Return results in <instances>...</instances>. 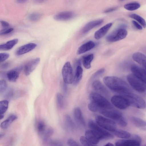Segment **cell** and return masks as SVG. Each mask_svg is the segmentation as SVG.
Segmentation results:
<instances>
[{
  "mask_svg": "<svg viewBox=\"0 0 146 146\" xmlns=\"http://www.w3.org/2000/svg\"><path fill=\"white\" fill-rule=\"evenodd\" d=\"M105 85L111 90L124 95L131 92L127 84L123 80L114 76H107L103 78Z\"/></svg>",
  "mask_w": 146,
  "mask_h": 146,
  "instance_id": "6da1fadb",
  "label": "cell"
},
{
  "mask_svg": "<svg viewBox=\"0 0 146 146\" xmlns=\"http://www.w3.org/2000/svg\"><path fill=\"white\" fill-rule=\"evenodd\" d=\"M89 98L90 102L94 104L98 108V111L100 109L113 108L110 102L104 97L98 93H90Z\"/></svg>",
  "mask_w": 146,
  "mask_h": 146,
  "instance_id": "7a4b0ae2",
  "label": "cell"
},
{
  "mask_svg": "<svg viewBox=\"0 0 146 146\" xmlns=\"http://www.w3.org/2000/svg\"><path fill=\"white\" fill-rule=\"evenodd\" d=\"M89 127L99 138L100 139H113L114 136L111 133L105 130L92 120L89 121Z\"/></svg>",
  "mask_w": 146,
  "mask_h": 146,
  "instance_id": "3957f363",
  "label": "cell"
},
{
  "mask_svg": "<svg viewBox=\"0 0 146 146\" xmlns=\"http://www.w3.org/2000/svg\"><path fill=\"white\" fill-rule=\"evenodd\" d=\"M127 79L131 86L135 90L140 92L146 91V83L133 73L127 75Z\"/></svg>",
  "mask_w": 146,
  "mask_h": 146,
  "instance_id": "277c9868",
  "label": "cell"
},
{
  "mask_svg": "<svg viewBox=\"0 0 146 146\" xmlns=\"http://www.w3.org/2000/svg\"><path fill=\"white\" fill-rule=\"evenodd\" d=\"M95 121L97 124L105 129L113 132L116 129L115 123L111 119L97 115L95 117Z\"/></svg>",
  "mask_w": 146,
  "mask_h": 146,
  "instance_id": "5b68a950",
  "label": "cell"
},
{
  "mask_svg": "<svg viewBox=\"0 0 146 146\" xmlns=\"http://www.w3.org/2000/svg\"><path fill=\"white\" fill-rule=\"evenodd\" d=\"M123 96L128 100L130 105L141 109H144L146 108V102L138 95L131 92Z\"/></svg>",
  "mask_w": 146,
  "mask_h": 146,
  "instance_id": "8992f818",
  "label": "cell"
},
{
  "mask_svg": "<svg viewBox=\"0 0 146 146\" xmlns=\"http://www.w3.org/2000/svg\"><path fill=\"white\" fill-rule=\"evenodd\" d=\"M127 35L126 30L123 27H120L107 36L106 40L110 42H115L124 39Z\"/></svg>",
  "mask_w": 146,
  "mask_h": 146,
  "instance_id": "52a82bcc",
  "label": "cell"
},
{
  "mask_svg": "<svg viewBox=\"0 0 146 146\" xmlns=\"http://www.w3.org/2000/svg\"><path fill=\"white\" fill-rule=\"evenodd\" d=\"M62 74L64 82L66 84L72 83L74 76L72 67L69 62H66L64 65Z\"/></svg>",
  "mask_w": 146,
  "mask_h": 146,
  "instance_id": "ba28073f",
  "label": "cell"
},
{
  "mask_svg": "<svg viewBox=\"0 0 146 146\" xmlns=\"http://www.w3.org/2000/svg\"><path fill=\"white\" fill-rule=\"evenodd\" d=\"M112 104L115 107L120 110H124L130 105L127 98L124 96L114 95L111 99Z\"/></svg>",
  "mask_w": 146,
  "mask_h": 146,
  "instance_id": "9c48e42d",
  "label": "cell"
},
{
  "mask_svg": "<svg viewBox=\"0 0 146 146\" xmlns=\"http://www.w3.org/2000/svg\"><path fill=\"white\" fill-rule=\"evenodd\" d=\"M112 109H102L100 110L99 111L104 116L117 122L123 116L120 111Z\"/></svg>",
  "mask_w": 146,
  "mask_h": 146,
  "instance_id": "30bf717a",
  "label": "cell"
},
{
  "mask_svg": "<svg viewBox=\"0 0 146 146\" xmlns=\"http://www.w3.org/2000/svg\"><path fill=\"white\" fill-rule=\"evenodd\" d=\"M40 61L39 58L33 59L28 62L24 67V71L26 76L29 75L36 68Z\"/></svg>",
  "mask_w": 146,
  "mask_h": 146,
  "instance_id": "8fae6325",
  "label": "cell"
},
{
  "mask_svg": "<svg viewBox=\"0 0 146 146\" xmlns=\"http://www.w3.org/2000/svg\"><path fill=\"white\" fill-rule=\"evenodd\" d=\"M132 73L146 83V70L144 68L134 65L131 67Z\"/></svg>",
  "mask_w": 146,
  "mask_h": 146,
  "instance_id": "7c38bea8",
  "label": "cell"
},
{
  "mask_svg": "<svg viewBox=\"0 0 146 146\" xmlns=\"http://www.w3.org/2000/svg\"><path fill=\"white\" fill-rule=\"evenodd\" d=\"M75 16L74 12L70 11H65L60 12L54 17V20L57 21H66L73 18Z\"/></svg>",
  "mask_w": 146,
  "mask_h": 146,
  "instance_id": "4fadbf2b",
  "label": "cell"
},
{
  "mask_svg": "<svg viewBox=\"0 0 146 146\" xmlns=\"http://www.w3.org/2000/svg\"><path fill=\"white\" fill-rule=\"evenodd\" d=\"M37 46V44L35 43H29L19 47L16 52V54L17 56H20L26 54L35 49Z\"/></svg>",
  "mask_w": 146,
  "mask_h": 146,
  "instance_id": "5bb4252c",
  "label": "cell"
},
{
  "mask_svg": "<svg viewBox=\"0 0 146 146\" xmlns=\"http://www.w3.org/2000/svg\"><path fill=\"white\" fill-rule=\"evenodd\" d=\"M93 89L106 96L109 95V92L106 88L100 81L96 80L94 81L92 85Z\"/></svg>",
  "mask_w": 146,
  "mask_h": 146,
  "instance_id": "9a60e30c",
  "label": "cell"
},
{
  "mask_svg": "<svg viewBox=\"0 0 146 146\" xmlns=\"http://www.w3.org/2000/svg\"><path fill=\"white\" fill-rule=\"evenodd\" d=\"M22 68V66H20L11 70L9 71L7 74V77L8 80L13 82L16 81Z\"/></svg>",
  "mask_w": 146,
  "mask_h": 146,
  "instance_id": "2e32d148",
  "label": "cell"
},
{
  "mask_svg": "<svg viewBox=\"0 0 146 146\" xmlns=\"http://www.w3.org/2000/svg\"><path fill=\"white\" fill-rule=\"evenodd\" d=\"M141 143L135 140L130 139H120L117 141L115 145L117 146H139Z\"/></svg>",
  "mask_w": 146,
  "mask_h": 146,
  "instance_id": "e0dca14e",
  "label": "cell"
},
{
  "mask_svg": "<svg viewBox=\"0 0 146 146\" xmlns=\"http://www.w3.org/2000/svg\"><path fill=\"white\" fill-rule=\"evenodd\" d=\"M112 25V23H109L101 28L95 33L94 38L98 40L103 37L108 32Z\"/></svg>",
  "mask_w": 146,
  "mask_h": 146,
  "instance_id": "ac0fdd59",
  "label": "cell"
},
{
  "mask_svg": "<svg viewBox=\"0 0 146 146\" xmlns=\"http://www.w3.org/2000/svg\"><path fill=\"white\" fill-rule=\"evenodd\" d=\"M103 22V20L100 19L89 22L83 27L82 29V33L86 34L87 33L92 29L101 25Z\"/></svg>",
  "mask_w": 146,
  "mask_h": 146,
  "instance_id": "d6986e66",
  "label": "cell"
},
{
  "mask_svg": "<svg viewBox=\"0 0 146 146\" xmlns=\"http://www.w3.org/2000/svg\"><path fill=\"white\" fill-rule=\"evenodd\" d=\"M73 115L75 121L79 124L85 125V122L80 109L78 107L75 108L73 111Z\"/></svg>",
  "mask_w": 146,
  "mask_h": 146,
  "instance_id": "ffe728a7",
  "label": "cell"
},
{
  "mask_svg": "<svg viewBox=\"0 0 146 146\" xmlns=\"http://www.w3.org/2000/svg\"><path fill=\"white\" fill-rule=\"evenodd\" d=\"M95 45V44L93 41H88L82 45L78 48L77 54L79 55L84 53L93 49Z\"/></svg>",
  "mask_w": 146,
  "mask_h": 146,
  "instance_id": "44dd1931",
  "label": "cell"
},
{
  "mask_svg": "<svg viewBox=\"0 0 146 146\" xmlns=\"http://www.w3.org/2000/svg\"><path fill=\"white\" fill-rule=\"evenodd\" d=\"M85 136L94 145L98 144L100 140L98 136L91 129L86 130L85 132Z\"/></svg>",
  "mask_w": 146,
  "mask_h": 146,
  "instance_id": "7402d4cb",
  "label": "cell"
},
{
  "mask_svg": "<svg viewBox=\"0 0 146 146\" xmlns=\"http://www.w3.org/2000/svg\"><path fill=\"white\" fill-rule=\"evenodd\" d=\"M83 74V69L80 65L76 67L72 84L74 85L78 84L81 80Z\"/></svg>",
  "mask_w": 146,
  "mask_h": 146,
  "instance_id": "603a6c76",
  "label": "cell"
},
{
  "mask_svg": "<svg viewBox=\"0 0 146 146\" xmlns=\"http://www.w3.org/2000/svg\"><path fill=\"white\" fill-rule=\"evenodd\" d=\"M18 40L15 38L9 40L5 44L0 45V50H8L11 48L18 42Z\"/></svg>",
  "mask_w": 146,
  "mask_h": 146,
  "instance_id": "cb8c5ba5",
  "label": "cell"
},
{
  "mask_svg": "<svg viewBox=\"0 0 146 146\" xmlns=\"http://www.w3.org/2000/svg\"><path fill=\"white\" fill-rule=\"evenodd\" d=\"M132 58L134 61L142 65L146 62V56L140 52L134 53L132 56Z\"/></svg>",
  "mask_w": 146,
  "mask_h": 146,
  "instance_id": "d4e9b609",
  "label": "cell"
},
{
  "mask_svg": "<svg viewBox=\"0 0 146 146\" xmlns=\"http://www.w3.org/2000/svg\"><path fill=\"white\" fill-rule=\"evenodd\" d=\"M113 133L116 137L123 139H129L131 135L129 132L121 129H116Z\"/></svg>",
  "mask_w": 146,
  "mask_h": 146,
  "instance_id": "484cf974",
  "label": "cell"
},
{
  "mask_svg": "<svg viewBox=\"0 0 146 146\" xmlns=\"http://www.w3.org/2000/svg\"><path fill=\"white\" fill-rule=\"evenodd\" d=\"M54 133V130L50 127H47L41 135L43 140L44 142H47L50 138L52 135Z\"/></svg>",
  "mask_w": 146,
  "mask_h": 146,
  "instance_id": "4316f807",
  "label": "cell"
},
{
  "mask_svg": "<svg viewBox=\"0 0 146 146\" xmlns=\"http://www.w3.org/2000/svg\"><path fill=\"white\" fill-rule=\"evenodd\" d=\"M17 119V117L15 115H12L10 116L1 123V127L3 129H7L12 123Z\"/></svg>",
  "mask_w": 146,
  "mask_h": 146,
  "instance_id": "83f0119b",
  "label": "cell"
},
{
  "mask_svg": "<svg viewBox=\"0 0 146 146\" xmlns=\"http://www.w3.org/2000/svg\"><path fill=\"white\" fill-rule=\"evenodd\" d=\"M130 120L132 123L138 127H144L146 126V121L141 118L135 117H130Z\"/></svg>",
  "mask_w": 146,
  "mask_h": 146,
  "instance_id": "f1b7e54d",
  "label": "cell"
},
{
  "mask_svg": "<svg viewBox=\"0 0 146 146\" xmlns=\"http://www.w3.org/2000/svg\"><path fill=\"white\" fill-rule=\"evenodd\" d=\"M93 54H88L84 57L82 59V64L84 67L87 69H89L91 67V63L94 58Z\"/></svg>",
  "mask_w": 146,
  "mask_h": 146,
  "instance_id": "f546056e",
  "label": "cell"
},
{
  "mask_svg": "<svg viewBox=\"0 0 146 146\" xmlns=\"http://www.w3.org/2000/svg\"><path fill=\"white\" fill-rule=\"evenodd\" d=\"M64 121L66 126L71 129H74L76 125L71 118L68 115H65L64 116Z\"/></svg>",
  "mask_w": 146,
  "mask_h": 146,
  "instance_id": "4dcf8cb0",
  "label": "cell"
},
{
  "mask_svg": "<svg viewBox=\"0 0 146 146\" xmlns=\"http://www.w3.org/2000/svg\"><path fill=\"white\" fill-rule=\"evenodd\" d=\"M140 7V4L137 2L129 3L124 5V8L127 10L133 11L137 9Z\"/></svg>",
  "mask_w": 146,
  "mask_h": 146,
  "instance_id": "1f68e13d",
  "label": "cell"
},
{
  "mask_svg": "<svg viewBox=\"0 0 146 146\" xmlns=\"http://www.w3.org/2000/svg\"><path fill=\"white\" fill-rule=\"evenodd\" d=\"M129 17L138 21L139 23L144 28L146 27V22L145 19L139 15L135 14H131Z\"/></svg>",
  "mask_w": 146,
  "mask_h": 146,
  "instance_id": "d6a6232c",
  "label": "cell"
},
{
  "mask_svg": "<svg viewBox=\"0 0 146 146\" xmlns=\"http://www.w3.org/2000/svg\"><path fill=\"white\" fill-rule=\"evenodd\" d=\"M8 104L9 102L7 100L0 102V115H4L8 109Z\"/></svg>",
  "mask_w": 146,
  "mask_h": 146,
  "instance_id": "836d02e7",
  "label": "cell"
},
{
  "mask_svg": "<svg viewBox=\"0 0 146 146\" xmlns=\"http://www.w3.org/2000/svg\"><path fill=\"white\" fill-rule=\"evenodd\" d=\"M57 103L58 107L62 109L64 107V102L63 97L60 94L58 93L56 96Z\"/></svg>",
  "mask_w": 146,
  "mask_h": 146,
  "instance_id": "e575fe53",
  "label": "cell"
},
{
  "mask_svg": "<svg viewBox=\"0 0 146 146\" xmlns=\"http://www.w3.org/2000/svg\"><path fill=\"white\" fill-rule=\"evenodd\" d=\"M42 16V14L40 13H34L29 14L28 16V18L31 21L36 22L39 20Z\"/></svg>",
  "mask_w": 146,
  "mask_h": 146,
  "instance_id": "d590c367",
  "label": "cell"
},
{
  "mask_svg": "<svg viewBox=\"0 0 146 146\" xmlns=\"http://www.w3.org/2000/svg\"><path fill=\"white\" fill-rule=\"evenodd\" d=\"M46 126L44 122L42 121H39L37 125V130L39 134L41 135L44 131Z\"/></svg>",
  "mask_w": 146,
  "mask_h": 146,
  "instance_id": "8d00e7d4",
  "label": "cell"
},
{
  "mask_svg": "<svg viewBox=\"0 0 146 146\" xmlns=\"http://www.w3.org/2000/svg\"><path fill=\"white\" fill-rule=\"evenodd\" d=\"M80 141L82 144L84 146H94L92 144L85 136H81L80 138Z\"/></svg>",
  "mask_w": 146,
  "mask_h": 146,
  "instance_id": "74e56055",
  "label": "cell"
},
{
  "mask_svg": "<svg viewBox=\"0 0 146 146\" xmlns=\"http://www.w3.org/2000/svg\"><path fill=\"white\" fill-rule=\"evenodd\" d=\"M7 84L6 81L2 80L0 81V94L4 93L6 90Z\"/></svg>",
  "mask_w": 146,
  "mask_h": 146,
  "instance_id": "f35d334b",
  "label": "cell"
},
{
  "mask_svg": "<svg viewBox=\"0 0 146 146\" xmlns=\"http://www.w3.org/2000/svg\"><path fill=\"white\" fill-rule=\"evenodd\" d=\"M116 122L120 126L123 127H126L127 125V122L123 117H122Z\"/></svg>",
  "mask_w": 146,
  "mask_h": 146,
  "instance_id": "ab89813d",
  "label": "cell"
},
{
  "mask_svg": "<svg viewBox=\"0 0 146 146\" xmlns=\"http://www.w3.org/2000/svg\"><path fill=\"white\" fill-rule=\"evenodd\" d=\"M9 56V54L7 53L3 52L0 53V62L4 61L7 59Z\"/></svg>",
  "mask_w": 146,
  "mask_h": 146,
  "instance_id": "60d3db41",
  "label": "cell"
},
{
  "mask_svg": "<svg viewBox=\"0 0 146 146\" xmlns=\"http://www.w3.org/2000/svg\"><path fill=\"white\" fill-rule=\"evenodd\" d=\"M13 30V28H7L4 29L0 31V35H5L8 34Z\"/></svg>",
  "mask_w": 146,
  "mask_h": 146,
  "instance_id": "b9f144b4",
  "label": "cell"
},
{
  "mask_svg": "<svg viewBox=\"0 0 146 146\" xmlns=\"http://www.w3.org/2000/svg\"><path fill=\"white\" fill-rule=\"evenodd\" d=\"M67 144L68 145L70 146H79L80 145L75 140L69 139L68 140Z\"/></svg>",
  "mask_w": 146,
  "mask_h": 146,
  "instance_id": "7bdbcfd3",
  "label": "cell"
},
{
  "mask_svg": "<svg viewBox=\"0 0 146 146\" xmlns=\"http://www.w3.org/2000/svg\"><path fill=\"white\" fill-rule=\"evenodd\" d=\"M104 71L105 69L104 68H101L99 69L93 75L92 78H94L100 75L104 72Z\"/></svg>",
  "mask_w": 146,
  "mask_h": 146,
  "instance_id": "ee69618b",
  "label": "cell"
},
{
  "mask_svg": "<svg viewBox=\"0 0 146 146\" xmlns=\"http://www.w3.org/2000/svg\"><path fill=\"white\" fill-rule=\"evenodd\" d=\"M131 139L139 141L141 143L142 139L141 137L139 135H134L131 136Z\"/></svg>",
  "mask_w": 146,
  "mask_h": 146,
  "instance_id": "f6af8a7d",
  "label": "cell"
},
{
  "mask_svg": "<svg viewBox=\"0 0 146 146\" xmlns=\"http://www.w3.org/2000/svg\"><path fill=\"white\" fill-rule=\"evenodd\" d=\"M132 23L134 26L137 29L139 30H141L142 29V26L140 25L137 22L135 21H132Z\"/></svg>",
  "mask_w": 146,
  "mask_h": 146,
  "instance_id": "bcb514c9",
  "label": "cell"
},
{
  "mask_svg": "<svg viewBox=\"0 0 146 146\" xmlns=\"http://www.w3.org/2000/svg\"><path fill=\"white\" fill-rule=\"evenodd\" d=\"M0 23L1 26L4 29L8 28L9 26V23L5 21H1Z\"/></svg>",
  "mask_w": 146,
  "mask_h": 146,
  "instance_id": "7dc6e473",
  "label": "cell"
},
{
  "mask_svg": "<svg viewBox=\"0 0 146 146\" xmlns=\"http://www.w3.org/2000/svg\"><path fill=\"white\" fill-rule=\"evenodd\" d=\"M117 9V8L116 7L110 8L106 9L104 11V12L105 13H109L115 11Z\"/></svg>",
  "mask_w": 146,
  "mask_h": 146,
  "instance_id": "c3c4849f",
  "label": "cell"
},
{
  "mask_svg": "<svg viewBox=\"0 0 146 146\" xmlns=\"http://www.w3.org/2000/svg\"><path fill=\"white\" fill-rule=\"evenodd\" d=\"M13 92L12 90H9L5 93V96L7 98H9L12 96Z\"/></svg>",
  "mask_w": 146,
  "mask_h": 146,
  "instance_id": "681fc988",
  "label": "cell"
},
{
  "mask_svg": "<svg viewBox=\"0 0 146 146\" xmlns=\"http://www.w3.org/2000/svg\"><path fill=\"white\" fill-rule=\"evenodd\" d=\"M62 86V89L63 90V92L65 94H66L67 91V87L66 85V84L64 82Z\"/></svg>",
  "mask_w": 146,
  "mask_h": 146,
  "instance_id": "f907efd6",
  "label": "cell"
},
{
  "mask_svg": "<svg viewBox=\"0 0 146 146\" xmlns=\"http://www.w3.org/2000/svg\"><path fill=\"white\" fill-rule=\"evenodd\" d=\"M34 2L36 3H43L46 0H33Z\"/></svg>",
  "mask_w": 146,
  "mask_h": 146,
  "instance_id": "816d5d0a",
  "label": "cell"
},
{
  "mask_svg": "<svg viewBox=\"0 0 146 146\" xmlns=\"http://www.w3.org/2000/svg\"><path fill=\"white\" fill-rule=\"evenodd\" d=\"M9 66V64L8 63H5L3 64L2 65V68L4 69L7 68Z\"/></svg>",
  "mask_w": 146,
  "mask_h": 146,
  "instance_id": "f5cc1de1",
  "label": "cell"
},
{
  "mask_svg": "<svg viewBox=\"0 0 146 146\" xmlns=\"http://www.w3.org/2000/svg\"><path fill=\"white\" fill-rule=\"evenodd\" d=\"M28 0H16L17 2L19 3H23L26 2Z\"/></svg>",
  "mask_w": 146,
  "mask_h": 146,
  "instance_id": "db71d44e",
  "label": "cell"
},
{
  "mask_svg": "<svg viewBox=\"0 0 146 146\" xmlns=\"http://www.w3.org/2000/svg\"><path fill=\"white\" fill-rule=\"evenodd\" d=\"M114 145L110 142H108L107 143L105 146H114Z\"/></svg>",
  "mask_w": 146,
  "mask_h": 146,
  "instance_id": "11a10c76",
  "label": "cell"
},
{
  "mask_svg": "<svg viewBox=\"0 0 146 146\" xmlns=\"http://www.w3.org/2000/svg\"><path fill=\"white\" fill-rule=\"evenodd\" d=\"M142 66L145 70H146V62Z\"/></svg>",
  "mask_w": 146,
  "mask_h": 146,
  "instance_id": "9f6ffc18",
  "label": "cell"
},
{
  "mask_svg": "<svg viewBox=\"0 0 146 146\" xmlns=\"http://www.w3.org/2000/svg\"><path fill=\"white\" fill-rule=\"evenodd\" d=\"M4 115H0V119L1 120L4 117Z\"/></svg>",
  "mask_w": 146,
  "mask_h": 146,
  "instance_id": "6f0895ef",
  "label": "cell"
},
{
  "mask_svg": "<svg viewBox=\"0 0 146 146\" xmlns=\"http://www.w3.org/2000/svg\"><path fill=\"white\" fill-rule=\"evenodd\" d=\"M125 0H119V1H122Z\"/></svg>",
  "mask_w": 146,
  "mask_h": 146,
  "instance_id": "680465c9",
  "label": "cell"
},
{
  "mask_svg": "<svg viewBox=\"0 0 146 146\" xmlns=\"http://www.w3.org/2000/svg\"></svg>",
  "mask_w": 146,
  "mask_h": 146,
  "instance_id": "91938a15",
  "label": "cell"
}]
</instances>
